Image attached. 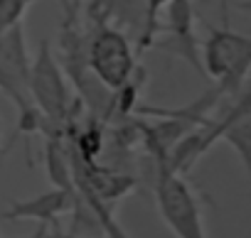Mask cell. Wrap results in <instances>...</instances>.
<instances>
[{
    "mask_svg": "<svg viewBox=\"0 0 251 238\" xmlns=\"http://www.w3.org/2000/svg\"><path fill=\"white\" fill-rule=\"evenodd\" d=\"M32 57L25 40L23 22L0 35V93H3L18 113V133L32 138L40 133V110L32 101Z\"/></svg>",
    "mask_w": 251,
    "mask_h": 238,
    "instance_id": "1",
    "label": "cell"
},
{
    "mask_svg": "<svg viewBox=\"0 0 251 238\" xmlns=\"http://www.w3.org/2000/svg\"><path fill=\"white\" fill-rule=\"evenodd\" d=\"M30 88H32V101L40 110L42 123L67 128V123L74 121L79 110L84 108L81 98L72 91L69 79H67L57 54L52 52L50 40H40V44H37V52L32 57Z\"/></svg>",
    "mask_w": 251,
    "mask_h": 238,
    "instance_id": "2",
    "label": "cell"
},
{
    "mask_svg": "<svg viewBox=\"0 0 251 238\" xmlns=\"http://www.w3.org/2000/svg\"><path fill=\"white\" fill-rule=\"evenodd\" d=\"M155 162V204L163 223L175 238H209L204 228L202 204L187 177L168 165V157Z\"/></svg>",
    "mask_w": 251,
    "mask_h": 238,
    "instance_id": "3",
    "label": "cell"
},
{
    "mask_svg": "<svg viewBox=\"0 0 251 238\" xmlns=\"http://www.w3.org/2000/svg\"><path fill=\"white\" fill-rule=\"evenodd\" d=\"M207 40L202 44V69L204 76L214 81V88L224 93H236L251 76V37L234 32L229 27H207Z\"/></svg>",
    "mask_w": 251,
    "mask_h": 238,
    "instance_id": "4",
    "label": "cell"
},
{
    "mask_svg": "<svg viewBox=\"0 0 251 238\" xmlns=\"http://www.w3.org/2000/svg\"><path fill=\"white\" fill-rule=\"evenodd\" d=\"M89 20H91V27L86 32L89 35L86 40L89 69L108 91H118L131 79H136V71H138L133 44L113 25L96 18H89Z\"/></svg>",
    "mask_w": 251,
    "mask_h": 238,
    "instance_id": "5",
    "label": "cell"
},
{
    "mask_svg": "<svg viewBox=\"0 0 251 238\" xmlns=\"http://www.w3.org/2000/svg\"><path fill=\"white\" fill-rule=\"evenodd\" d=\"M165 22H160V35H165V42H155L153 47L185 59L197 74L204 76L202 69V54L200 42L195 35V5L192 0H170L163 10Z\"/></svg>",
    "mask_w": 251,
    "mask_h": 238,
    "instance_id": "6",
    "label": "cell"
},
{
    "mask_svg": "<svg viewBox=\"0 0 251 238\" xmlns=\"http://www.w3.org/2000/svg\"><path fill=\"white\" fill-rule=\"evenodd\" d=\"M89 18H99L121 30L128 40H136L138 52L151 49L146 0H94L89 5Z\"/></svg>",
    "mask_w": 251,
    "mask_h": 238,
    "instance_id": "7",
    "label": "cell"
},
{
    "mask_svg": "<svg viewBox=\"0 0 251 238\" xmlns=\"http://www.w3.org/2000/svg\"><path fill=\"white\" fill-rule=\"evenodd\" d=\"M76 199V192H67L59 187H52L50 192H42L32 199H15L10 206L0 214V218L5 221H37L40 226L54 228L57 221L72 211Z\"/></svg>",
    "mask_w": 251,
    "mask_h": 238,
    "instance_id": "8",
    "label": "cell"
},
{
    "mask_svg": "<svg viewBox=\"0 0 251 238\" xmlns=\"http://www.w3.org/2000/svg\"><path fill=\"white\" fill-rule=\"evenodd\" d=\"M30 5L32 0H0V35L20 25Z\"/></svg>",
    "mask_w": 251,
    "mask_h": 238,
    "instance_id": "9",
    "label": "cell"
},
{
    "mask_svg": "<svg viewBox=\"0 0 251 238\" xmlns=\"http://www.w3.org/2000/svg\"><path fill=\"white\" fill-rule=\"evenodd\" d=\"M170 0H146L148 5V35H151V47L155 44L158 35H160V15L165 10V5Z\"/></svg>",
    "mask_w": 251,
    "mask_h": 238,
    "instance_id": "10",
    "label": "cell"
},
{
    "mask_svg": "<svg viewBox=\"0 0 251 238\" xmlns=\"http://www.w3.org/2000/svg\"><path fill=\"white\" fill-rule=\"evenodd\" d=\"M47 238H106V236H86V233H74V231H59L54 226V228H50Z\"/></svg>",
    "mask_w": 251,
    "mask_h": 238,
    "instance_id": "11",
    "label": "cell"
},
{
    "mask_svg": "<svg viewBox=\"0 0 251 238\" xmlns=\"http://www.w3.org/2000/svg\"><path fill=\"white\" fill-rule=\"evenodd\" d=\"M8 150H10V143H3V121H0V165H3Z\"/></svg>",
    "mask_w": 251,
    "mask_h": 238,
    "instance_id": "12",
    "label": "cell"
},
{
    "mask_svg": "<svg viewBox=\"0 0 251 238\" xmlns=\"http://www.w3.org/2000/svg\"><path fill=\"white\" fill-rule=\"evenodd\" d=\"M47 233H50V228H47V226H40L35 233H30V236H23V238H47Z\"/></svg>",
    "mask_w": 251,
    "mask_h": 238,
    "instance_id": "13",
    "label": "cell"
},
{
    "mask_svg": "<svg viewBox=\"0 0 251 238\" xmlns=\"http://www.w3.org/2000/svg\"><path fill=\"white\" fill-rule=\"evenodd\" d=\"M236 8L246 15H251V0H241V3H236Z\"/></svg>",
    "mask_w": 251,
    "mask_h": 238,
    "instance_id": "14",
    "label": "cell"
}]
</instances>
